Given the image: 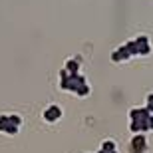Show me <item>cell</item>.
<instances>
[{"instance_id":"cell-1","label":"cell","mask_w":153,"mask_h":153,"mask_svg":"<svg viewBox=\"0 0 153 153\" xmlns=\"http://www.w3.org/2000/svg\"><path fill=\"white\" fill-rule=\"evenodd\" d=\"M62 117V108L60 105H48V108L42 111V119H44L46 123H56L58 119Z\"/></svg>"},{"instance_id":"cell-2","label":"cell","mask_w":153,"mask_h":153,"mask_svg":"<svg viewBox=\"0 0 153 153\" xmlns=\"http://www.w3.org/2000/svg\"><path fill=\"white\" fill-rule=\"evenodd\" d=\"M131 151H137V153H145L147 151V139H145L143 133L133 135V139H131Z\"/></svg>"},{"instance_id":"cell-3","label":"cell","mask_w":153,"mask_h":153,"mask_svg":"<svg viewBox=\"0 0 153 153\" xmlns=\"http://www.w3.org/2000/svg\"><path fill=\"white\" fill-rule=\"evenodd\" d=\"M18 125H14V123H10V119H8V115H0V131L2 133H8V135H16L18 133Z\"/></svg>"},{"instance_id":"cell-4","label":"cell","mask_w":153,"mask_h":153,"mask_svg":"<svg viewBox=\"0 0 153 153\" xmlns=\"http://www.w3.org/2000/svg\"><path fill=\"white\" fill-rule=\"evenodd\" d=\"M151 117L147 108H139V109H131L129 111V119L131 121H139V123H145L147 119Z\"/></svg>"},{"instance_id":"cell-5","label":"cell","mask_w":153,"mask_h":153,"mask_svg":"<svg viewBox=\"0 0 153 153\" xmlns=\"http://www.w3.org/2000/svg\"><path fill=\"white\" fill-rule=\"evenodd\" d=\"M129 58H133V56H131L127 44H123L121 48H117V50L111 54V62H125V60H129Z\"/></svg>"},{"instance_id":"cell-6","label":"cell","mask_w":153,"mask_h":153,"mask_svg":"<svg viewBox=\"0 0 153 153\" xmlns=\"http://www.w3.org/2000/svg\"><path fill=\"white\" fill-rule=\"evenodd\" d=\"M79 64H82V60H79V56H76V58H70L68 62H66V68H64V70H68L70 74H78V70H79Z\"/></svg>"},{"instance_id":"cell-7","label":"cell","mask_w":153,"mask_h":153,"mask_svg":"<svg viewBox=\"0 0 153 153\" xmlns=\"http://www.w3.org/2000/svg\"><path fill=\"white\" fill-rule=\"evenodd\" d=\"M76 96H78V97H85V96H90V85L84 84L82 88H78V90H76Z\"/></svg>"},{"instance_id":"cell-8","label":"cell","mask_w":153,"mask_h":153,"mask_svg":"<svg viewBox=\"0 0 153 153\" xmlns=\"http://www.w3.org/2000/svg\"><path fill=\"white\" fill-rule=\"evenodd\" d=\"M102 151L109 153V151H115V143L111 141V139H108V141H103L102 143Z\"/></svg>"},{"instance_id":"cell-9","label":"cell","mask_w":153,"mask_h":153,"mask_svg":"<svg viewBox=\"0 0 153 153\" xmlns=\"http://www.w3.org/2000/svg\"><path fill=\"white\" fill-rule=\"evenodd\" d=\"M129 129H131V133H133V135H137V133H141V123H139V121H131V123H129Z\"/></svg>"},{"instance_id":"cell-10","label":"cell","mask_w":153,"mask_h":153,"mask_svg":"<svg viewBox=\"0 0 153 153\" xmlns=\"http://www.w3.org/2000/svg\"><path fill=\"white\" fill-rule=\"evenodd\" d=\"M8 119H10V123L18 125V127L22 125V117H20V115H18V114H10V115H8Z\"/></svg>"},{"instance_id":"cell-11","label":"cell","mask_w":153,"mask_h":153,"mask_svg":"<svg viewBox=\"0 0 153 153\" xmlns=\"http://www.w3.org/2000/svg\"><path fill=\"white\" fill-rule=\"evenodd\" d=\"M147 108H153V94L147 96Z\"/></svg>"},{"instance_id":"cell-12","label":"cell","mask_w":153,"mask_h":153,"mask_svg":"<svg viewBox=\"0 0 153 153\" xmlns=\"http://www.w3.org/2000/svg\"><path fill=\"white\" fill-rule=\"evenodd\" d=\"M147 127H149V129H153V115L147 119Z\"/></svg>"},{"instance_id":"cell-13","label":"cell","mask_w":153,"mask_h":153,"mask_svg":"<svg viewBox=\"0 0 153 153\" xmlns=\"http://www.w3.org/2000/svg\"><path fill=\"white\" fill-rule=\"evenodd\" d=\"M109 153H117V151H109Z\"/></svg>"},{"instance_id":"cell-14","label":"cell","mask_w":153,"mask_h":153,"mask_svg":"<svg viewBox=\"0 0 153 153\" xmlns=\"http://www.w3.org/2000/svg\"><path fill=\"white\" fill-rule=\"evenodd\" d=\"M131 153H137V151H131Z\"/></svg>"}]
</instances>
